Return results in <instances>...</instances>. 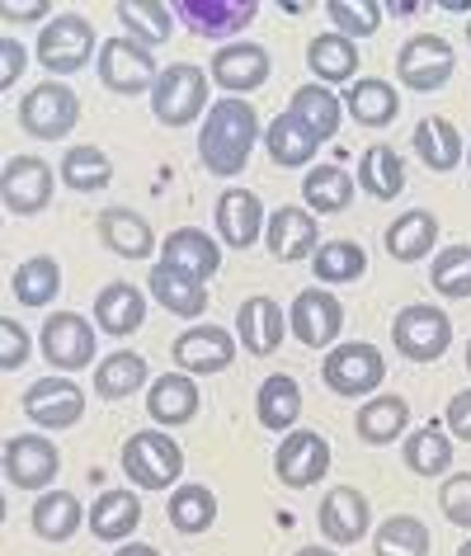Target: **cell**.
Here are the masks:
<instances>
[{"mask_svg": "<svg viewBox=\"0 0 471 556\" xmlns=\"http://www.w3.org/2000/svg\"><path fill=\"white\" fill-rule=\"evenodd\" d=\"M259 137H265V128H259V114L251 109V100H217L213 109H207L203 118V132H199V161L207 175L217 179H236L251 165Z\"/></svg>", "mask_w": 471, "mask_h": 556, "instance_id": "obj_1", "label": "cell"}, {"mask_svg": "<svg viewBox=\"0 0 471 556\" xmlns=\"http://www.w3.org/2000/svg\"><path fill=\"white\" fill-rule=\"evenodd\" d=\"M123 471L142 491H170L184 477V448L170 439V429H137L123 443Z\"/></svg>", "mask_w": 471, "mask_h": 556, "instance_id": "obj_2", "label": "cell"}, {"mask_svg": "<svg viewBox=\"0 0 471 556\" xmlns=\"http://www.w3.org/2000/svg\"><path fill=\"white\" fill-rule=\"evenodd\" d=\"M207 72L193 62H175L165 66L156 90H151V114L165 128H189V123H199L207 114Z\"/></svg>", "mask_w": 471, "mask_h": 556, "instance_id": "obj_3", "label": "cell"}, {"mask_svg": "<svg viewBox=\"0 0 471 556\" xmlns=\"http://www.w3.org/2000/svg\"><path fill=\"white\" fill-rule=\"evenodd\" d=\"M15 118L34 142H62V137H72L76 123H80V100L66 80H43V86H34L20 100Z\"/></svg>", "mask_w": 471, "mask_h": 556, "instance_id": "obj_4", "label": "cell"}, {"mask_svg": "<svg viewBox=\"0 0 471 556\" xmlns=\"http://www.w3.org/2000/svg\"><path fill=\"white\" fill-rule=\"evenodd\" d=\"M392 340H396L400 358H410V364H434V358H443L453 344V321L443 307H434V302H410V307L396 312Z\"/></svg>", "mask_w": 471, "mask_h": 556, "instance_id": "obj_5", "label": "cell"}, {"mask_svg": "<svg viewBox=\"0 0 471 556\" xmlns=\"http://www.w3.org/2000/svg\"><path fill=\"white\" fill-rule=\"evenodd\" d=\"M34 52H38V66L52 72V80L86 72L90 58H100V52H94V24L86 15H58L52 24H43Z\"/></svg>", "mask_w": 471, "mask_h": 556, "instance_id": "obj_6", "label": "cell"}, {"mask_svg": "<svg viewBox=\"0 0 471 556\" xmlns=\"http://www.w3.org/2000/svg\"><path fill=\"white\" fill-rule=\"evenodd\" d=\"M453 72H457V52L448 38H438V34H410L396 52V80L415 94L443 90L453 80Z\"/></svg>", "mask_w": 471, "mask_h": 556, "instance_id": "obj_7", "label": "cell"}, {"mask_svg": "<svg viewBox=\"0 0 471 556\" xmlns=\"http://www.w3.org/2000/svg\"><path fill=\"white\" fill-rule=\"evenodd\" d=\"M321 378L326 387L335 396H372L382 387L386 378V358L378 344H368V340H349V344H335V350L326 354V364H321Z\"/></svg>", "mask_w": 471, "mask_h": 556, "instance_id": "obj_8", "label": "cell"}, {"mask_svg": "<svg viewBox=\"0 0 471 556\" xmlns=\"http://www.w3.org/2000/svg\"><path fill=\"white\" fill-rule=\"evenodd\" d=\"M94 72H100L104 90H114V94H147V90H156V80H161V66L151 58V48L132 43L128 34L104 38L100 58H94Z\"/></svg>", "mask_w": 471, "mask_h": 556, "instance_id": "obj_9", "label": "cell"}, {"mask_svg": "<svg viewBox=\"0 0 471 556\" xmlns=\"http://www.w3.org/2000/svg\"><path fill=\"white\" fill-rule=\"evenodd\" d=\"M94 340L100 336H94V326L80 312H52L43 321V336H38L48 368H58V372L90 368L94 364Z\"/></svg>", "mask_w": 471, "mask_h": 556, "instance_id": "obj_10", "label": "cell"}, {"mask_svg": "<svg viewBox=\"0 0 471 556\" xmlns=\"http://www.w3.org/2000/svg\"><path fill=\"white\" fill-rule=\"evenodd\" d=\"M288 330L307 344V350H330L340 336H344V302L330 298L321 283L316 288H302L288 307Z\"/></svg>", "mask_w": 471, "mask_h": 556, "instance_id": "obj_11", "label": "cell"}, {"mask_svg": "<svg viewBox=\"0 0 471 556\" xmlns=\"http://www.w3.org/2000/svg\"><path fill=\"white\" fill-rule=\"evenodd\" d=\"M236 344L241 340L221 326H189L184 336H175L170 358L189 378H213V372H227L236 364Z\"/></svg>", "mask_w": 471, "mask_h": 556, "instance_id": "obj_12", "label": "cell"}, {"mask_svg": "<svg viewBox=\"0 0 471 556\" xmlns=\"http://www.w3.org/2000/svg\"><path fill=\"white\" fill-rule=\"evenodd\" d=\"M62 471V453L58 443L43 434H10L5 439V481L20 491H38L43 495Z\"/></svg>", "mask_w": 471, "mask_h": 556, "instance_id": "obj_13", "label": "cell"}, {"mask_svg": "<svg viewBox=\"0 0 471 556\" xmlns=\"http://www.w3.org/2000/svg\"><path fill=\"white\" fill-rule=\"evenodd\" d=\"M273 72V58L265 43H251V38H241V43H227L217 48L213 66H207V76H213V86H221L231 94V100H245L251 90H259Z\"/></svg>", "mask_w": 471, "mask_h": 556, "instance_id": "obj_14", "label": "cell"}, {"mask_svg": "<svg viewBox=\"0 0 471 556\" xmlns=\"http://www.w3.org/2000/svg\"><path fill=\"white\" fill-rule=\"evenodd\" d=\"M52 165L43 156H10L5 175H0V199H5V213L15 217H38L52 203Z\"/></svg>", "mask_w": 471, "mask_h": 556, "instance_id": "obj_15", "label": "cell"}, {"mask_svg": "<svg viewBox=\"0 0 471 556\" xmlns=\"http://www.w3.org/2000/svg\"><path fill=\"white\" fill-rule=\"evenodd\" d=\"M316 523H321L326 542L335 547H354L372 533V505L358 485H330L321 495V509H316Z\"/></svg>", "mask_w": 471, "mask_h": 556, "instance_id": "obj_16", "label": "cell"}, {"mask_svg": "<svg viewBox=\"0 0 471 556\" xmlns=\"http://www.w3.org/2000/svg\"><path fill=\"white\" fill-rule=\"evenodd\" d=\"M273 471L288 491H307L330 471V439L316 434V429H293L283 434L279 453H273Z\"/></svg>", "mask_w": 471, "mask_h": 556, "instance_id": "obj_17", "label": "cell"}, {"mask_svg": "<svg viewBox=\"0 0 471 556\" xmlns=\"http://www.w3.org/2000/svg\"><path fill=\"white\" fill-rule=\"evenodd\" d=\"M175 20L199 38H231L245 34L259 15L255 0H170Z\"/></svg>", "mask_w": 471, "mask_h": 556, "instance_id": "obj_18", "label": "cell"}, {"mask_svg": "<svg viewBox=\"0 0 471 556\" xmlns=\"http://www.w3.org/2000/svg\"><path fill=\"white\" fill-rule=\"evenodd\" d=\"M24 415L38 429H72L86 415V392L76 378H38L24 392Z\"/></svg>", "mask_w": 471, "mask_h": 556, "instance_id": "obj_19", "label": "cell"}, {"mask_svg": "<svg viewBox=\"0 0 471 556\" xmlns=\"http://www.w3.org/2000/svg\"><path fill=\"white\" fill-rule=\"evenodd\" d=\"M217 241L227 250H251L259 236H265V203H259L255 189H221L217 199Z\"/></svg>", "mask_w": 471, "mask_h": 556, "instance_id": "obj_20", "label": "cell"}, {"mask_svg": "<svg viewBox=\"0 0 471 556\" xmlns=\"http://www.w3.org/2000/svg\"><path fill=\"white\" fill-rule=\"evenodd\" d=\"M265 245H269V255L283 264L311 260L316 245H321V227H316V217L307 207H279V213H269V222H265Z\"/></svg>", "mask_w": 471, "mask_h": 556, "instance_id": "obj_21", "label": "cell"}, {"mask_svg": "<svg viewBox=\"0 0 471 556\" xmlns=\"http://www.w3.org/2000/svg\"><path fill=\"white\" fill-rule=\"evenodd\" d=\"M283 330H288V321H283V307L273 298H245L241 307H236V340L245 344L251 358L279 354Z\"/></svg>", "mask_w": 471, "mask_h": 556, "instance_id": "obj_22", "label": "cell"}, {"mask_svg": "<svg viewBox=\"0 0 471 556\" xmlns=\"http://www.w3.org/2000/svg\"><path fill=\"white\" fill-rule=\"evenodd\" d=\"M410 147H415V156L424 161V170H434V175H453L457 165L467 161L462 132H457V123L443 118V114H429V118L415 123Z\"/></svg>", "mask_w": 471, "mask_h": 556, "instance_id": "obj_23", "label": "cell"}, {"mask_svg": "<svg viewBox=\"0 0 471 556\" xmlns=\"http://www.w3.org/2000/svg\"><path fill=\"white\" fill-rule=\"evenodd\" d=\"M147 288H151V298H156V302H161V307L170 312V316H184V321H199V316L207 312V288H203L193 274L175 269V264H165V260L151 264Z\"/></svg>", "mask_w": 471, "mask_h": 556, "instance_id": "obj_24", "label": "cell"}, {"mask_svg": "<svg viewBox=\"0 0 471 556\" xmlns=\"http://www.w3.org/2000/svg\"><path fill=\"white\" fill-rule=\"evenodd\" d=\"M147 415L156 420V429H179L199 415V382L189 372H161L147 387Z\"/></svg>", "mask_w": 471, "mask_h": 556, "instance_id": "obj_25", "label": "cell"}, {"mask_svg": "<svg viewBox=\"0 0 471 556\" xmlns=\"http://www.w3.org/2000/svg\"><path fill=\"white\" fill-rule=\"evenodd\" d=\"M94 227H100L104 250L118 260H147L151 250H156L151 222L142 213H132V207H104V213L94 217Z\"/></svg>", "mask_w": 471, "mask_h": 556, "instance_id": "obj_26", "label": "cell"}, {"mask_svg": "<svg viewBox=\"0 0 471 556\" xmlns=\"http://www.w3.org/2000/svg\"><path fill=\"white\" fill-rule=\"evenodd\" d=\"M386 255L396 264H415V260H429L438 245V217L429 213V207H410V213H400L392 227L382 236Z\"/></svg>", "mask_w": 471, "mask_h": 556, "instance_id": "obj_27", "label": "cell"}, {"mask_svg": "<svg viewBox=\"0 0 471 556\" xmlns=\"http://www.w3.org/2000/svg\"><path fill=\"white\" fill-rule=\"evenodd\" d=\"M147 321V298L142 288L123 283V278H114V283L100 288V298H94V326L104 330V336H132V330H142Z\"/></svg>", "mask_w": 471, "mask_h": 556, "instance_id": "obj_28", "label": "cell"}, {"mask_svg": "<svg viewBox=\"0 0 471 556\" xmlns=\"http://www.w3.org/2000/svg\"><path fill=\"white\" fill-rule=\"evenodd\" d=\"M255 415L269 434H293L302 420V387L288 372H269L255 392Z\"/></svg>", "mask_w": 471, "mask_h": 556, "instance_id": "obj_29", "label": "cell"}, {"mask_svg": "<svg viewBox=\"0 0 471 556\" xmlns=\"http://www.w3.org/2000/svg\"><path fill=\"white\" fill-rule=\"evenodd\" d=\"M161 260L175 264V269H184V274H193L199 283H207V278L221 269V245L199 227H179V231L165 236Z\"/></svg>", "mask_w": 471, "mask_h": 556, "instance_id": "obj_30", "label": "cell"}, {"mask_svg": "<svg viewBox=\"0 0 471 556\" xmlns=\"http://www.w3.org/2000/svg\"><path fill=\"white\" fill-rule=\"evenodd\" d=\"M344 114H349L358 128H386V123H396V114H400V94L392 80H382V76H358L349 94H344Z\"/></svg>", "mask_w": 471, "mask_h": 556, "instance_id": "obj_31", "label": "cell"}, {"mask_svg": "<svg viewBox=\"0 0 471 556\" xmlns=\"http://www.w3.org/2000/svg\"><path fill=\"white\" fill-rule=\"evenodd\" d=\"M265 147H269V161L279 165V170H302V165H311L316 151H321L316 132L297 114H288V109L265 128Z\"/></svg>", "mask_w": 471, "mask_h": 556, "instance_id": "obj_32", "label": "cell"}, {"mask_svg": "<svg viewBox=\"0 0 471 556\" xmlns=\"http://www.w3.org/2000/svg\"><path fill=\"white\" fill-rule=\"evenodd\" d=\"M29 523L43 542H72L90 519H86V509H80V500L72 491H43L29 509Z\"/></svg>", "mask_w": 471, "mask_h": 556, "instance_id": "obj_33", "label": "cell"}, {"mask_svg": "<svg viewBox=\"0 0 471 556\" xmlns=\"http://www.w3.org/2000/svg\"><path fill=\"white\" fill-rule=\"evenodd\" d=\"M137 523H142V500H137L128 485H114V491H104L100 500H94L86 528L100 542H128Z\"/></svg>", "mask_w": 471, "mask_h": 556, "instance_id": "obj_34", "label": "cell"}, {"mask_svg": "<svg viewBox=\"0 0 471 556\" xmlns=\"http://www.w3.org/2000/svg\"><path fill=\"white\" fill-rule=\"evenodd\" d=\"M307 66L316 86H344L358 72V43L344 34H316L307 43Z\"/></svg>", "mask_w": 471, "mask_h": 556, "instance_id": "obj_35", "label": "cell"}, {"mask_svg": "<svg viewBox=\"0 0 471 556\" xmlns=\"http://www.w3.org/2000/svg\"><path fill=\"white\" fill-rule=\"evenodd\" d=\"M453 434L443 425H424V429H415V434L406 439V448H400V463H406L415 477H448L453 471Z\"/></svg>", "mask_w": 471, "mask_h": 556, "instance_id": "obj_36", "label": "cell"}, {"mask_svg": "<svg viewBox=\"0 0 471 556\" xmlns=\"http://www.w3.org/2000/svg\"><path fill=\"white\" fill-rule=\"evenodd\" d=\"M354 179L349 170L340 165H311L307 179H302V203H307L311 217H330V213H344L354 203Z\"/></svg>", "mask_w": 471, "mask_h": 556, "instance_id": "obj_37", "label": "cell"}, {"mask_svg": "<svg viewBox=\"0 0 471 556\" xmlns=\"http://www.w3.org/2000/svg\"><path fill=\"white\" fill-rule=\"evenodd\" d=\"M410 425V406L400 396H372L364 410L354 415V434L372 443V448H386V443H396L400 434H406Z\"/></svg>", "mask_w": 471, "mask_h": 556, "instance_id": "obj_38", "label": "cell"}, {"mask_svg": "<svg viewBox=\"0 0 471 556\" xmlns=\"http://www.w3.org/2000/svg\"><path fill=\"white\" fill-rule=\"evenodd\" d=\"M114 15L132 34V43L142 48H161L175 34V10L161 5V0H123V5H114Z\"/></svg>", "mask_w": 471, "mask_h": 556, "instance_id": "obj_39", "label": "cell"}, {"mask_svg": "<svg viewBox=\"0 0 471 556\" xmlns=\"http://www.w3.org/2000/svg\"><path fill=\"white\" fill-rule=\"evenodd\" d=\"M434 552V533L415 514H392L386 523L372 528V556H429Z\"/></svg>", "mask_w": 471, "mask_h": 556, "instance_id": "obj_40", "label": "cell"}, {"mask_svg": "<svg viewBox=\"0 0 471 556\" xmlns=\"http://www.w3.org/2000/svg\"><path fill=\"white\" fill-rule=\"evenodd\" d=\"M147 382V358L142 354H132V350H118V354H109L94 364V396H104V401H128L132 392H142Z\"/></svg>", "mask_w": 471, "mask_h": 556, "instance_id": "obj_41", "label": "cell"}, {"mask_svg": "<svg viewBox=\"0 0 471 556\" xmlns=\"http://www.w3.org/2000/svg\"><path fill=\"white\" fill-rule=\"evenodd\" d=\"M358 189L378 203H392L406 189V161L396 156V147H368L358 161Z\"/></svg>", "mask_w": 471, "mask_h": 556, "instance_id": "obj_42", "label": "cell"}, {"mask_svg": "<svg viewBox=\"0 0 471 556\" xmlns=\"http://www.w3.org/2000/svg\"><path fill=\"white\" fill-rule=\"evenodd\" d=\"M288 114H297L307 128L316 132V142H330V137L340 132V118H344V104L335 100V90L330 86H297L293 90V104H288Z\"/></svg>", "mask_w": 471, "mask_h": 556, "instance_id": "obj_43", "label": "cell"}, {"mask_svg": "<svg viewBox=\"0 0 471 556\" xmlns=\"http://www.w3.org/2000/svg\"><path fill=\"white\" fill-rule=\"evenodd\" d=\"M62 185L76 193H94L114 185V161L104 147H66L62 151Z\"/></svg>", "mask_w": 471, "mask_h": 556, "instance_id": "obj_44", "label": "cell"}, {"mask_svg": "<svg viewBox=\"0 0 471 556\" xmlns=\"http://www.w3.org/2000/svg\"><path fill=\"white\" fill-rule=\"evenodd\" d=\"M10 288H15V298L24 307H48V302L62 293V264L52 255L20 260V269L10 274Z\"/></svg>", "mask_w": 471, "mask_h": 556, "instance_id": "obj_45", "label": "cell"}, {"mask_svg": "<svg viewBox=\"0 0 471 556\" xmlns=\"http://www.w3.org/2000/svg\"><path fill=\"white\" fill-rule=\"evenodd\" d=\"M316 283H354L368 274V250L358 241H321L311 255Z\"/></svg>", "mask_w": 471, "mask_h": 556, "instance_id": "obj_46", "label": "cell"}, {"mask_svg": "<svg viewBox=\"0 0 471 556\" xmlns=\"http://www.w3.org/2000/svg\"><path fill=\"white\" fill-rule=\"evenodd\" d=\"M170 523L184 538L207 533V528L217 523V495L207 491V485H175L170 491Z\"/></svg>", "mask_w": 471, "mask_h": 556, "instance_id": "obj_47", "label": "cell"}, {"mask_svg": "<svg viewBox=\"0 0 471 556\" xmlns=\"http://www.w3.org/2000/svg\"><path fill=\"white\" fill-rule=\"evenodd\" d=\"M429 283L438 298H471V245H443L429 264Z\"/></svg>", "mask_w": 471, "mask_h": 556, "instance_id": "obj_48", "label": "cell"}, {"mask_svg": "<svg viewBox=\"0 0 471 556\" xmlns=\"http://www.w3.org/2000/svg\"><path fill=\"white\" fill-rule=\"evenodd\" d=\"M326 15H330V24H335V34H344V38H372L382 29L386 10L378 5V0H330Z\"/></svg>", "mask_w": 471, "mask_h": 556, "instance_id": "obj_49", "label": "cell"}, {"mask_svg": "<svg viewBox=\"0 0 471 556\" xmlns=\"http://www.w3.org/2000/svg\"><path fill=\"white\" fill-rule=\"evenodd\" d=\"M438 509L448 523L471 528V471H457V477L438 485Z\"/></svg>", "mask_w": 471, "mask_h": 556, "instance_id": "obj_50", "label": "cell"}, {"mask_svg": "<svg viewBox=\"0 0 471 556\" xmlns=\"http://www.w3.org/2000/svg\"><path fill=\"white\" fill-rule=\"evenodd\" d=\"M29 358V330L15 316H0V372H20Z\"/></svg>", "mask_w": 471, "mask_h": 556, "instance_id": "obj_51", "label": "cell"}, {"mask_svg": "<svg viewBox=\"0 0 471 556\" xmlns=\"http://www.w3.org/2000/svg\"><path fill=\"white\" fill-rule=\"evenodd\" d=\"M24 48H20V38L15 34H5L0 38V90H15V80L24 76Z\"/></svg>", "mask_w": 471, "mask_h": 556, "instance_id": "obj_52", "label": "cell"}, {"mask_svg": "<svg viewBox=\"0 0 471 556\" xmlns=\"http://www.w3.org/2000/svg\"><path fill=\"white\" fill-rule=\"evenodd\" d=\"M443 420H448V434L471 443V392H457L448 401V410H443Z\"/></svg>", "mask_w": 471, "mask_h": 556, "instance_id": "obj_53", "label": "cell"}, {"mask_svg": "<svg viewBox=\"0 0 471 556\" xmlns=\"http://www.w3.org/2000/svg\"><path fill=\"white\" fill-rule=\"evenodd\" d=\"M0 20H5V24H38V20L52 24L58 15H52L48 5H5V10H0Z\"/></svg>", "mask_w": 471, "mask_h": 556, "instance_id": "obj_54", "label": "cell"}, {"mask_svg": "<svg viewBox=\"0 0 471 556\" xmlns=\"http://www.w3.org/2000/svg\"><path fill=\"white\" fill-rule=\"evenodd\" d=\"M114 556H161L151 542H118V552Z\"/></svg>", "mask_w": 471, "mask_h": 556, "instance_id": "obj_55", "label": "cell"}, {"mask_svg": "<svg viewBox=\"0 0 471 556\" xmlns=\"http://www.w3.org/2000/svg\"><path fill=\"white\" fill-rule=\"evenodd\" d=\"M293 556H340V552H330V547H297Z\"/></svg>", "mask_w": 471, "mask_h": 556, "instance_id": "obj_56", "label": "cell"}, {"mask_svg": "<svg viewBox=\"0 0 471 556\" xmlns=\"http://www.w3.org/2000/svg\"><path fill=\"white\" fill-rule=\"evenodd\" d=\"M457 556H471V538L462 542V547H457Z\"/></svg>", "mask_w": 471, "mask_h": 556, "instance_id": "obj_57", "label": "cell"}, {"mask_svg": "<svg viewBox=\"0 0 471 556\" xmlns=\"http://www.w3.org/2000/svg\"><path fill=\"white\" fill-rule=\"evenodd\" d=\"M467 368H471V344H467Z\"/></svg>", "mask_w": 471, "mask_h": 556, "instance_id": "obj_58", "label": "cell"}, {"mask_svg": "<svg viewBox=\"0 0 471 556\" xmlns=\"http://www.w3.org/2000/svg\"><path fill=\"white\" fill-rule=\"evenodd\" d=\"M467 43H471V24H467Z\"/></svg>", "mask_w": 471, "mask_h": 556, "instance_id": "obj_59", "label": "cell"}]
</instances>
